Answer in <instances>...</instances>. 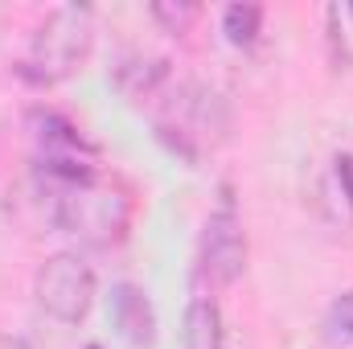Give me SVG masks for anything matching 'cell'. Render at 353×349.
I'll return each instance as SVG.
<instances>
[{
  "mask_svg": "<svg viewBox=\"0 0 353 349\" xmlns=\"http://www.w3.org/2000/svg\"><path fill=\"white\" fill-rule=\"evenodd\" d=\"M50 218L58 230L74 235L87 247H111L132 226V197L115 185H103L99 177L50 185Z\"/></svg>",
  "mask_w": 353,
  "mask_h": 349,
  "instance_id": "cell-1",
  "label": "cell"
},
{
  "mask_svg": "<svg viewBox=\"0 0 353 349\" xmlns=\"http://www.w3.org/2000/svg\"><path fill=\"white\" fill-rule=\"evenodd\" d=\"M90 46H94V12L83 4H62L37 25L21 74L37 87H54L87 62Z\"/></svg>",
  "mask_w": 353,
  "mask_h": 349,
  "instance_id": "cell-2",
  "label": "cell"
},
{
  "mask_svg": "<svg viewBox=\"0 0 353 349\" xmlns=\"http://www.w3.org/2000/svg\"><path fill=\"white\" fill-rule=\"evenodd\" d=\"M94 292H99L94 271H90V263L83 259V255H74V251L50 255V259L37 267V279H33L37 304H41L54 321H62V325L87 321L90 304H94Z\"/></svg>",
  "mask_w": 353,
  "mask_h": 349,
  "instance_id": "cell-3",
  "label": "cell"
},
{
  "mask_svg": "<svg viewBox=\"0 0 353 349\" xmlns=\"http://www.w3.org/2000/svg\"><path fill=\"white\" fill-rule=\"evenodd\" d=\"M197 263H201V275L214 283H234L247 271V230L234 210H218L205 218Z\"/></svg>",
  "mask_w": 353,
  "mask_h": 349,
  "instance_id": "cell-4",
  "label": "cell"
},
{
  "mask_svg": "<svg viewBox=\"0 0 353 349\" xmlns=\"http://www.w3.org/2000/svg\"><path fill=\"white\" fill-rule=\"evenodd\" d=\"M29 132H33L41 157L90 161V165H94V157H99V148L90 144L87 136H83L66 115H58V111H50V107H33V111H29Z\"/></svg>",
  "mask_w": 353,
  "mask_h": 349,
  "instance_id": "cell-5",
  "label": "cell"
},
{
  "mask_svg": "<svg viewBox=\"0 0 353 349\" xmlns=\"http://www.w3.org/2000/svg\"><path fill=\"white\" fill-rule=\"evenodd\" d=\"M111 317H115L119 333L128 337V346H136V349L157 346V308H152L144 288H136L128 279L115 283L111 288Z\"/></svg>",
  "mask_w": 353,
  "mask_h": 349,
  "instance_id": "cell-6",
  "label": "cell"
},
{
  "mask_svg": "<svg viewBox=\"0 0 353 349\" xmlns=\"http://www.w3.org/2000/svg\"><path fill=\"white\" fill-rule=\"evenodd\" d=\"M173 83V70L165 58H144V54H128L115 66V87L123 90L132 103H148L161 99V90Z\"/></svg>",
  "mask_w": 353,
  "mask_h": 349,
  "instance_id": "cell-7",
  "label": "cell"
},
{
  "mask_svg": "<svg viewBox=\"0 0 353 349\" xmlns=\"http://www.w3.org/2000/svg\"><path fill=\"white\" fill-rule=\"evenodd\" d=\"M185 349H222V308L214 296H193L185 308Z\"/></svg>",
  "mask_w": 353,
  "mask_h": 349,
  "instance_id": "cell-8",
  "label": "cell"
},
{
  "mask_svg": "<svg viewBox=\"0 0 353 349\" xmlns=\"http://www.w3.org/2000/svg\"><path fill=\"white\" fill-rule=\"evenodd\" d=\"M259 29H263V8H259V4H247V0L226 4V12H222V33H226L234 46H251V41L259 37Z\"/></svg>",
  "mask_w": 353,
  "mask_h": 349,
  "instance_id": "cell-9",
  "label": "cell"
},
{
  "mask_svg": "<svg viewBox=\"0 0 353 349\" xmlns=\"http://www.w3.org/2000/svg\"><path fill=\"white\" fill-rule=\"evenodd\" d=\"M325 329H329V341H333V346L353 341V292H345V296L333 300V308H329V317H325Z\"/></svg>",
  "mask_w": 353,
  "mask_h": 349,
  "instance_id": "cell-10",
  "label": "cell"
},
{
  "mask_svg": "<svg viewBox=\"0 0 353 349\" xmlns=\"http://www.w3.org/2000/svg\"><path fill=\"white\" fill-rule=\"evenodd\" d=\"M152 17H157L169 33H185V29L193 25V17H197V4H189V0H157V4H152Z\"/></svg>",
  "mask_w": 353,
  "mask_h": 349,
  "instance_id": "cell-11",
  "label": "cell"
},
{
  "mask_svg": "<svg viewBox=\"0 0 353 349\" xmlns=\"http://www.w3.org/2000/svg\"><path fill=\"white\" fill-rule=\"evenodd\" d=\"M337 181H341L345 201H350V210H353V157H337Z\"/></svg>",
  "mask_w": 353,
  "mask_h": 349,
  "instance_id": "cell-12",
  "label": "cell"
},
{
  "mask_svg": "<svg viewBox=\"0 0 353 349\" xmlns=\"http://www.w3.org/2000/svg\"><path fill=\"white\" fill-rule=\"evenodd\" d=\"M0 349H29V341H21V337H0Z\"/></svg>",
  "mask_w": 353,
  "mask_h": 349,
  "instance_id": "cell-13",
  "label": "cell"
},
{
  "mask_svg": "<svg viewBox=\"0 0 353 349\" xmlns=\"http://www.w3.org/2000/svg\"><path fill=\"white\" fill-rule=\"evenodd\" d=\"M87 349H103V346H87Z\"/></svg>",
  "mask_w": 353,
  "mask_h": 349,
  "instance_id": "cell-14",
  "label": "cell"
}]
</instances>
